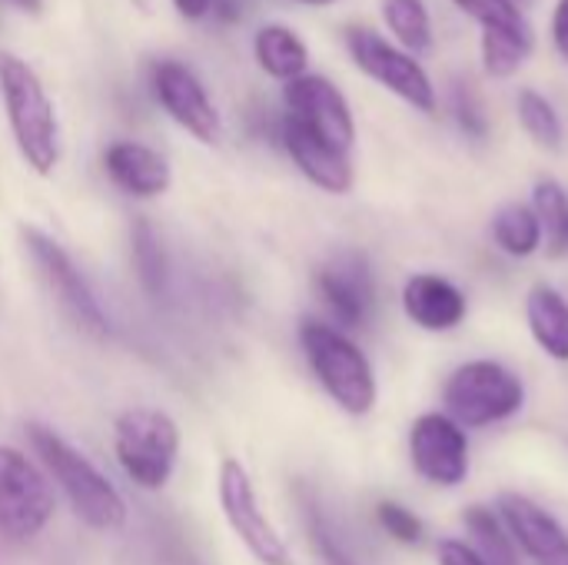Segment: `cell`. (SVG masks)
Instances as JSON below:
<instances>
[{
    "instance_id": "cell-1",
    "label": "cell",
    "mask_w": 568,
    "mask_h": 565,
    "mask_svg": "<svg viewBox=\"0 0 568 565\" xmlns=\"http://www.w3.org/2000/svg\"><path fill=\"white\" fill-rule=\"evenodd\" d=\"M0 100L23 163L40 176L53 173L60 163L57 107L37 70L10 50H0Z\"/></svg>"
},
{
    "instance_id": "cell-2",
    "label": "cell",
    "mask_w": 568,
    "mask_h": 565,
    "mask_svg": "<svg viewBox=\"0 0 568 565\" xmlns=\"http://www.w3.org/2000/svg\"><path fill=\"white\" fill-rule=\"evenodd\" d=\"M27 433H30L33 453L40 456L47 473L57 480V486L70 500L77 519H83L97 533H120L126 526V503L116 493V486L50 426L30 423Z\"/></svg>"
},
{
    "instance_id": "cell-3",
    "label": "cell",
    "mask_w": 568,
    "mask_h": 565,
    "mask_svg": "<svg viewBox=\"0 0 568 565\" xmlns=\"http://www.w3.org/2000/svg\"><path fill=\"white\" fill-rule=\"evenodd\" d=\"M300 346L310 360L313 376L329 393V400L349 413L366 416L376 406V373L366 353L336 326L320 320L300 323Z\"/></svg>"
},
{
    "instance_id": "cell-4",
    "label": "cell",
    "mask_w": 568,
    "mask_h": 565,
    "mask_svg": "<svg viewBox=\"0 0 568 565\" xmlns=\"http://www.w3.org/2000/svg\"><path fill=\"white\" fill-rule=\"evenodd\" d=\"M443 403L446 416L463 430H486L523 410L526 386L509 366L496 360H473L453 370L443 386Z\"/></svg>"
},
{
    "instance_id": "cell-5",
    "label": "cell",
    "mask_w": 568,
    "mask_h": 565,
    "mask_svg": "<svg viewBox=\"0 0 568 565\" xmlns=\"http://www.w3.org/2000/svg\"><path fill=\"white\" fill-rule=\"evenodd\" d=\"M113 453L120 470L140 490H163L176 470L180 426L163 410L133 406L113 426Z\"/></svg>"
},
{
    "instance_id": "cell-6",
    "label": "cell",
    "mask_w": 568,
    "mask_h": 565,
    "mask_svg": "<svg viewBox=\"0 0 568 565\" xmlns=\"http://www.w3.org/2000/svg\"><path fill=\"white\" fill-rule=\"evenodd\" d=\"M53 509V490L37 463L13 446H0V536L30 543L47 529Z\"/></svg>"
},
{
    "instance_id": "cell-7",
    "label": "cell",
    "mask_w": 568,
    "mask_h": 565,
    "mask_svg": "<svg viewBox=\"0 0 568 565\" xmlns=\"http://www.w3.org/2000/svg\"><path fill=\"white\" fill-rule=\"evenodd\" d=\"M216 496L220 509L236 533V539L246 546V553L260 565H296L286 539L276 533V526L266 519L260 509L253 480L240 460H223L220 463V480H216Z\"/></svg>"
},
{
    "instance_id": "cell-8",
    "label": "cell",
    "mask_w": 568,
    "mask_h": 565,
    "mask_svg": "<svg viewBox=\"0 0 568 565\" xmlns=\"http://www.w3.org/2000/svg\"><path fill=\"white\" fill-rule=\"evenodd\" d=\"M23 243H27L40 276L47 280L50 293L73 316V323L93 336H110V316L100 306L97 293L90 290V283L83 280V273L77 270V263L70 260V253L57 240H50L47 233H40L33 226L23 230Z\"/></svg>"
},
{
    "instance_id": "cell-9",
    "label": "cell",
    "mask_w": 568,
    "mask_h": 565,
    "mask_svg": "<svg viewBox=\"0 0 568 565\" xmlns=\"http://www.w3.org/2000/svg\"><path fill=\"white\" fill-rule=\"evenodd\" d=\"M150 87L166 117L183 127L200 143H216L223 133V120L216 103L210 100L203 80L183 60H156L150 67Z\"/></svg>"
},
{
    "instance_id": "cell-10",
    "label": "cell",
    "mask_w": 568,
    "mask_h": 565,
    "mask_svg": "<svg viewBox=\"0 0 568 565\" xmlns=\"http://www.w3.org/2000/svg\"><path fill=\"white\" fill-rule=\"evenodd\" d=\"M409 463L429 486L456 490L469 476V440L446 413H423L409 430Z\"/></svg>"
},
{
    "instance_id": "cell-11",
    "label": "cell",
    "mask_w": 568,
    "mask_h": 565,
    "mask_svg": "<svg viewBox=\"0 0 568 565\" xmlns=\"http://www.w3.org/2000/svg\"><path fill=\"white\" fill-rule=\"evenodd\" d=\"M346 47H349V53H353V60L359 63L363 73H369L373 80L389 87L396 97H403L416 110H423V113L436 110L433 83H429L426 70L413 57H406L403 50H396L393 43H386L379 33H373L366 27H349L346 30Z\"/></svg>"
},
{
    "instance_id": "cell-12",
    "label": "cell",
    "mask_w": 568,
    "mask_h": 565,
    "mask_svg": "<svg viewBox=\"0 0 568 565\" xmlns=\"http://www.w3.org/2000/svg\"><path fill=\"white\" fill-rule=\"evenodd\" d=\"M316 290L326 310L346 330L366 326L376 303V280L369 270V256L363 250H339L316 270Z\"/></svg>"
},
{
    "instance_id": "cell-13",
    "label": "cell",
    "mask_w": 568,
    "mask_h": 565,
    "mask_svg": "<svg viewBox=\"0 0 568 565\" xmlns=\"http://www.w3.org/2000/svg\"><path fill=\"white\" fill-rule=\"evenodd\" d=\"M283 97H286V117H293L296 123H303L306 130H313L336 150L349 153L356 140V123H353L346 97L326 77L303 73L293 83H286Z\"/></svg>"
},
{
    "instance_id": "cell-14",
    "label": "cell",
    "mask_w": 568,
    "mask_h": 565,
    "mask_svg": "<svg viewBox=\"0 0 568 565\" xmlns=\"http://www.w3.org/2000/svg\"><path fill=\"white\" fill-rule=\"evenodd\" d=\"M499 523L536 565H568V533L552 513L519 493L499 496Z\"/></svg>"
},
{
    "instance_id": "cell-15",
    "label": "cell",
    "mask_w": 568,
    "mask_h": 565,
    "mask_svg": "<svg viewBox=\"0 0 568 565\" xmlns=\"http://www.w3.org/2000/svg\"><path fill=\"white\" fill-rule=\"evenodd\" d=\"M280 137H283L286 153L293 157V163L303 170V176L310 183H316L326 193H349L353 190V163H349V153L336 150L333 143H326L323 137H316L313 130H306L293 117H283Z\"/></svg>"
},
{
    "instance_id": "cell-16",
    "label": "cell",
    "mask_w": 568,
    "mask_h": 565,
    "mask_svg": "<svg viewBox=\"0 0 568 565\" xmlns=\"http://www.w3.org/2000/svg\"><path fill=\"white\" fill-rule=\"evenodd\" d=\"M103 170L123 193H130L136 200L163 196L173 183V170H170L166 157L136 140L110 143L103 150Z\"/></svg>"
},
{
    "instance_id": "cell-17",
    "label": "cell",
    "mask_w": 568,
    "mask_h": 565,
    "mask_svg": "<svg viewBox=\"0 0 568 565\" xmlns=\"http://www.w3.org/2000/svg\"><path fill=\"white\" fill-rule=\"evenodd\" d=\"M403 310L419 330L449 333L466 320L469 303H466V293L456 283H449L446 276L416 273L403 286Z\"/></svg>"
},
{
    "instance_id": "cell-18",
    "label": "cell",
    "mask_w": 568,
    "mask_h": 565,
    "mask_svg": "<svg viewBox=\"0 0 568 565\" xmlns=\"http://www.w3.org/2000/svg\"><path fill=\"white\" fill-rule=\"evenodd\" d=\"M529 333L539 350L559 363H568V300L549 283H536L526 296Z\"/></svg>"
},
{
    "instance_id": "cell-19",
    "label": "cell",
    "mask_w": 568,
    "mask_h": 565,
    "mask_svg": "<svg viewBox=\"0 0 568 565\" xmlns=\"http://www.w3.org/2000/svg\"><path fill=\"white\" fill-rule=\"evenodd\" d=\"M253 53H256V63L273 80H283V83H293L310 67V50H306L303 37L296 30L283 27V23L260 27L256 37H253Z\"/></svg>"
},
{
    "instance_id": "cell-20",
    "label": "cell",
    "mask_w": 568,
    "mask_h": 565,
    "mask_svg": "<svg viewBox=\"0 0 568 565\" xmlns=\"http://www.w3.org/2000/svg\"><path fill=\"white\" fill-rule=\"evenodd\" d=\"M493 240L509 256H532L542 246V223L532 206L506 203L493 216Z\"/></svg>"
},
{
    "instance_id": "cell-21",
    "label": "cell",
    "mask_w": 568,
    "mask_h": 565,
    "mask_svg": "<svg viewBox=\"0 0 568 565\" xmlns=\"http://www.w3.org/2000/svg\"><path fill=\"white\" fill-rule=\"evenodd\" d=\"M463 523L473 536V549L483 556L486 565H523L516 543L509 539L506 526L499 523V516L486 506H469L463 513Z\"/></svg>"
},
{
    "instance_id": "cell-22",
    "label": "cell",
    "mask_w": 568,
    "mask_h": 565,
    "mask_svg": "<svg viewBox=\"0 0 568 565\" xmlns=\"http://www.w3.org/2000/svg\"><path fill=\"white\" fill-rule=\"evenodd\" d=\"M300 506H303V523H306V536H310V546L313 553L320 556L323 565H359L353 559V553L343 546L333 519L326 516L323 503L310 493V490H300Z\"/></svg>"
},
{
    "instance_id": "cell-23",
    "label": "cell",
    "mask_w": 568,
    "mask_h": 565,
    "mask_svg": "<svg viewBox=\"0 0 568 565\" xmlns=\"http://www.w3.org/2000/svg\"><path fill=\"white\" fill-rule=\"evenodd\" d=\"M532 210L549 236V256H568V193L556 180H539L532 193Z\"/></svg>"
},
{
    "instance_id": "cell-24",
    "label": "cell",
    "mask_w": 568,
    "mask_h": 565,
    "mask_svg": "<svg viewBox=\"0 0 568 565\" xmlns=\"http://www.w3.org/2000/svg\"><path fill=\"white\" fill-rule=\"evenodd\" d=\"M532 40L529 30H483V63L489 73L496 77H509L513 70H519V63L529 57Z\"/></svg>"
},
{
    "instance_id": "cell-25",
    "label": "cell",
    "mask_w": 568,
    "mask_h": 565,
    "mask_svg": "<svg viewBox=\"0 0 568 565\" xmlns=\"http://www.w3.org/2000/svg\"><path fill=\"white\" fill-rule=\"evenodd\" d=\"M133 266H136L143 290L150 296H160L166 286V256H163L160 236L153 233V226L146 220H140L133 226Z\"/></svg>"
},
{
    "instance_id": "cell-26",
    "label": "cell",
    "mask_w": 568,
    "mask_h": 565,
    "mask_svg": "<svg viewBox=\"0 0 568 565\" xmlns=\"http://www.w3.org/2000/svg\"><path fill=\"white\" fill-rule=\"evenodd\" d=\"M383 13L389 30L413 50H426L433 43L429 13L423 0H383Z\"/></svg>"
},
{
    "instance_id": "cell-27",
    "label": "cell",
    "mask_w": 568,
    "mask_h": 565,
    "mask_svg": "<svg viewBox=\"0 0 568 565\" xmlns=\"http://www.w3.org/2000/svg\"><path fill=\"white\" fill-rule=\"evenodd\" d=\"M519 120L526 127V133L546 147V150H559L562 147V123L559 113L552 110V103L546 97H539L536 90H523L519 93Z\"/></svg>"
},
{
    "instance_id": "cell-28",
    "label": "cell",
    "mask_w": 568,
    "mask_h": 565,
    "mask_svg": "<svg viewBox=\"0 0 568 565\" xmlns=\"http://www.w3.org/2000/svg\"><path fill=\"white\" fill-rule=\"evenodd\" d=\"M376 519H379V526L386 529V536L396 539V543H403V546H419L423 536H426L423 519H419L413 509H406V506H399V503H393V500H386V503L376 506Z\"/></svg>"
},
{
    "instance_id": "cell-29",
    "label": "cell",
    "mask_w": 568,
    "mask_h": 565,
    "mask_svg": "<svg viewBox=\"0 0 568 565\" xmlns=\"http://www.w3.org/2000/svg\"><path fill=\"white\" fill-rule=\"evenodd\" d=\"M469 17L483 23V30H519L526 27L513 0H456Z\"/></svg>"
},
{
    "instance_id": "cell-30",
    "label": "cell",
    "mask_w": 568,
    "mask_h": 565,
    "mask_svg": "<svg viewBox=\"0 0 568 565\" xmlns=\"http://www.w3.org/2000/svg\"><path fill=\"white\" fill-rule=\"evenodd\" d=\"M453 113H456V123L463 127L466 137L483 140V137L489 133V120H486V113H483V107H479V97H476L473 87L463 83V80L453 83Z\"/></svg>"
},
{
    "instance_id": "cell-31",
    "label": "cell",
    "mask_w": 568,
    "mask_h": 565,
    "mask_svg": "<svg viewBox=\"0 0 568 565\" xmlns=\"http://www.w3.org/2000/svg\"><path fill=\"white\" fill-rule=\"evenodd\" d=\"M436 559H439V565H486L483 556L469 543H463V539H439Z\"/></svg>"
},
{
    "instance_id": "cell-32",
    "label": "cell",
    "mask_w": 568,
    "mask_h": 565,
    "mask_svg": "<svg viewBox=\"0 0 568 565\" xmlns=\"http://www.w3.org/2000/svg\"><path fill=\"white\" fill-rule=\"evenodd\" d=\"M170 3L176 7V13H180L183 20L200 23L203 17H210V13L216 10V3H220V0H170Z\"/></svg>"
},
{
    "instance_id": "cell-33",
    "label": "cell",
    "mask_w": 568,
    "mask_h": 565,
    "mask_svg": "<svg viewBox=\"0 0 568 565\" xmlns=\"http://www.w3.org/2000/svg\"><path fill=\"white\" fill-rule=\"evenodd\" d=\"M552 37H556V47H559V53H562V57L568 60V0H559V7H556Z\"/></svg>"
},
{
    "instance_id": "cell-34",
    "label": "cell",
    "mask_w": 568,
    "mask_h": 565,
    "mask_svg": "<svg viewBox=\"0 0 568 565\" xmlns=\"http://www.w3.org/2000/svg\"><path fill=\"white\" fill-rule=\"evenodd\" d=\"M7 3H13L23 13H40L43 10V0H7Z\"/></svg>"
},
{
    "instance_id": "cell-35",
    "label": "cell",
    "mask_w": 568,
    "mask_h": 565,
    "mask_svg": "<svg viewBox=\"0 0 568 565\" xmlns=\"http://www.w3.org/2000/svg\"><path fill=\"white\" fill-rule=\"evenodd\" d=\"M303 3H310V7H326V3H336V0H303Z\"/></svg>"
}]
</instances>
